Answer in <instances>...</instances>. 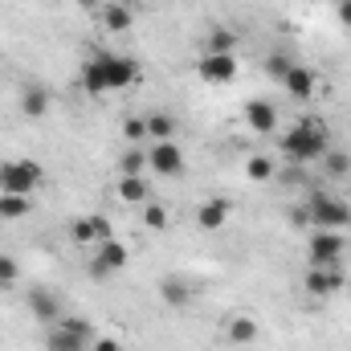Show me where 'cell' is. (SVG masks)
<instances>
[{
    "instance_id": "16",
    "label": "cell",
    "mask_w": 351,
    "mask_h": 351,
    "mask_svg": "<svg viewBox=\"0 0 351 351\" xmlns=\"http://www.w3.org/2000/svg\"><path fill=\"white\" fill-rule=\"evenodd\" d=\"M143 123H147V139H152V143L176 139V119L168 110H152V114H143Z\"/></svg>"
},
{
    "instance_id": "21",
    "label": "cell",
    "mask_w": 351,
    "mask_h": 351,
    "mask_svg": "<svg viewBox=\"0 0 351 351\" xmlns=\"http://www.w3.org/2000/svg\"><path fill=\"white\" fill-rule=\"evenodd\" d=\"M29 196H16V192H0V217L4 221H21V217H29Z\"/></svg>"
},
{
    "instance_id": "17",
    "label": "cell",
    "mask_w": 351,
    "mask_h": 351,
    "mask_svg": "<svg viewBox=\"0 0 351 351\" xmlns=\"http://www.w3.org/2000/svg\"><path fill=\"white\" fill-rule=\"evenodd\" d=\"M114 196H119L123 204H147V180H143V176H119Z\"/></svg>"
},
{
    "instance_id": "14",
    "label": "cell",
    "mask_w": 351,
    "mask_h": 351,
    "mask_svg": "<svg viewBox=\"0 0 351 351\" xmlns=\"http://www.w3.org/2000/svg\"><path fill=\"white\" fill-rule=\"evenodd\" d=\"M86 343L90 339H82L78 331H70V327H62V323L45 335V351H86Z\"/></svg>"
},
{
    "instance_id": "31",
    "label": "cell",
    "mask_w": 351,
    "mask_h": 351,
    "mask_svg": "<svg viewBox=\"0 0 351 351\" xmlns=\"http://www.w3.org/2000/svg\"><path fill=\"white\" fill-rule=\"evenodd\" d=\"M94 351H123L114 339H94Z\"/></svg>"
},
{
    "instance_id": "9",
    "label": "cell",
    "mask_w": 351,
    "mask_h": 351,
    "mask_svg": "<svg viewBox=\"0 0 351 351\" xmlns=\"http://www.w3.org/2000/svg\"><path fill=\"white\" fill-rule=\"evenodd\" d=\"M196 70H200V78H204V82L225 86V82H233V78H237V58H233V53H204Z\"/></svg>"
},
{
    "instance_id": "20",
    "label": "cell",
    "mask_w": 351,
    "mask_h": 351,
    "mask_svg": "<svg viewBox=\"0 0 351 351\" xmlns=\"http://www.w3.org/2000/svg\"><path fill=\"white\" fill-rule=\"evenodd\" d=\"M258 335H262V327H258L250 315H237V319L229 323V343H258Z\"/></svg>"
},
{
    "instance_id": "23",
    "label": "cell",
    "mask_w": 351,
    "mask_h": 351,
    "mask_svg": "<svg viewBox=\"0 0 351 351\" xmlns=\"http://www.w3.org/2000/svg\"><path fill=\"white\" fill-rule=\"evenodd\" d=\"M29 306H33L37 319H58V298L45 294V290H33V294H29Z\"/></svg>"
},
{
    "instance_id": "27",
    "label": "cell",
    "mask_w": 351,
    "mask_h": 351,
    "mask_svg": "<svg viewBox=\"0 0 351 351\" xmlns=\"http://www.w3.org/2000/svg\"><path fill=\"white\" fill-rule=\"evenodd\" d=\"M265 70H269V78H278V82H286V74L294 70V62H290L286 53H269V62H265Z\"/></svg>"
},
{
    "instance_id": "24",
    "label": "cell",
    "mask_w": 351,
    "mask_h": 351,
    "mask_svg": "<svg viewBox=\"0 0 351 351\" xmlns=\"http://www.w3.org/2000/svg\"><path fill=\"white\" fill-rule=\"evenodd\" d=\"M143 168H147V152H143V147H131V152L119 160V176H143Z\"/></svg>"
},
{
    "instance_id": "30",
    "label": "cell",
    "mask_w": 351,
    "mask_h": 351,
    "mask_svg": "<svg viewBox=\"0 0 351 351\" xmlns=\"http://www.w3.org/2000/svg\"><path fill=\"white\" fill-rule=\"evenodd\" d=\"M335 12H339V21L351 29V0H335Z\"/></svg>"
},
{
    "instance_id": "13",
    "label": "cell",
    "mask_w": 351,
    "mask_h": 351,
    "mask_svg": "<svg viewBox=\"0 0 351 351\" xmlns=\"http://www.w3.org/2000/svg\"><path fill=\"white\" fill-rule=\"evenodd\" d=\"M160 298H164V306H176V311H184V306L192 302V286H188V282H180L176 274H168V278L160 282Z\"/></svg>"
},
{
    "instance_id": "4",
    "label": "cell",
    "mask_w": 351,
    "mask_h": 351,
    "mask_svg": "<svg viewBox=\"0 0 351 351\" xmlns=\"http://www.w3.org/2000/svg\"><path fill=\"white\" fill-rule=\"evenodd\" d=\"M37 184H41V164H33V160H12L0 168V192L29 196Z\"/></svg>"
},
{
    "instance_id": "19",
    "label": "cell",
    "mask_w": 351,
    "mask_h": 351,
    "mask_svg": "<svg viewBox=\"0 0 351 351\" xmlns=\"http://www.w3.org/2000/svg\"><path fill=\"white\" fill-rule=\"evenodd\" d=\"M241 45V37L233 29H208L204 33V53H233Z\"/></svg>"
},
{
    "instance_id": "10",
    "label": "cell",
    "mask_w": 351,
    "mask_h": 351,
    "mask_svg": "<svg viewBox=\"0 0 351 351\" xmlns=\"http://www.w3.org/2000/svg\"><path fill=\"white\" fill-rule=\"evenodd\" d=\"M245 123H250L254 135H274V127H278V110H274V102H265V98H250V102H245Z\"/></svg>"
},
{
    "instance_id": "5",
    "label": "cell",
    "mask_w": 351,
    "mask_h": 351,
    "mask_svg": "<svg viewBox=\"0 0 351 351\" xmlns=\"http://www.w3.org/2000/svg\"><path fill=\"white\" fill-rule=\"evenodd\" d=\"M343 250H348V241H343V233H335V229H315V233H311V241H306L311 265L343 262Z\"/></svg>"
},
{
    "instance_id": "18",
    "label": "cell",
    "mask_w": 351,
    "mask_h": 351,
    "mask_svg": "<svg viewBox=\"0 0 351 351\" xmlns=\"http://www.w3.org/2000/svg\"><path fill=\"white\" fill-rule=\"evenodd\" d=\"M102 25H106V33H127L135 25V12L127 4H106L102 8Z\"/></svg>"
},
{
    "instance_id": "11",
    "label": "cell",
    "mask_w": 351,
    "mask_h": 351,
    "mask_svg": "<svg viewBox=\"0 0 351 351\" xmlns=\"http://www.w3.org/2000/svg\"><path fill=\"white\" fill-rule=\"evenodd\" d=\"M229 213H233V204H229L225 196H213V200H204V204L196 208V225L208 229V233H217V229L229 221Z\"/></svg>"
},
{
    "instance_id": "2",
    "label": "cell",
    "mask_w": 351,
    "mask_h": 351,
    "mask_svg": "<svg viewBox=\"0 0 351 351\" xmlns=\"http://www.w3.org/2000/svg\"><path fill=\"white\" fill-rule=\"evenodd\" d=\"M282 152H286L294 164L323 160V156H327V131H323V123H298L294 131H286V135H282Z\"/></svg>"
},
{
    "instance_id": "8",
    "label": "cell",
    "mask_w": 351,
    "mask_h": 351,
    "mask_svg": "<svg viewBox=\"0 0 351 351\" xmlns=\"http://www.w3.org/2000/svg\"><path fill=\"white\" fill-rule=\"evenodd\" d=\"M127 258H131V254H127V245H123V241H114V237H110V241H102V245H98V258L90 262V278H98V282H102V278H110V274L127 269Z\"/></svg>"
},
{
    "instance_id": "15",
    "label": "cell",
    "mask_w": 351,
    "mask_h": 351,
    "mask_svg": "<svg viewBox=\"0 0 351 351\" xmlns=\"http://www.w3.org/2000/svg\"><path fill=\"white\" fill-rule=\"evenodd\" d=\"M282 86H286V94H290V98H298V102H302V98H311V94H315V70L294 66V70L286 74V82H282Z\"/></svg>"
},
{
    "instance_id": "3",
    "label": "cell",
    "mask_w": 351,
    "mask_h": 351,
    "mask_svg": "<svg viewBox=\"0 0 351 351\" xmlns=\"http://www.w3.org/2000/svg\"><path fill=\"white\" fill-rule=\"evenodd\" d=\"M302 208H306V213H298V221H311L315 229H335V233H343L351 225V208L343 200H335V196H311Z\"/></svg>"
},
{
    "instance_id": "32",
    "label": "cell",
    "mask_w": 351,
    "mask_h": 351,
    "mask_svg": "<svg viewBox=\"0 0 351 351\" xmlns=\"http://www.w3.org/2000/svg\"><path fill=\"white\" fill-rule=\"evenodd\" d=\"M82 8H102V0H78Z\"/></svg>"
},
{
    "instance_id": "28",
    "label": "cell",
    "mask_w": 351,
    "mask_h": 351,
    "mask_svg": "<svg viewBox=\"0 0 351 351\" xmlns=\"http://www.w3.org/2000/svg\"><path fill=\"white\" fill-rule=\"evenodd\" d=\"M323 160H327L331 176H351V156H343V152H327Z\"/></svg>"
},
{
    "instance_id": "22",
    "label": "cell",
    "mask_w": 351,
    "mask_h": 351,
    "mask_svg": "<svg viewBox=\"0 0 351 351\" xmlns=\"http://www.w3.org/2000/svg\"><path fill=\"white\" fill-rule=\"evenodd\" d=\"M245 176H250L254 184H265V180H274V176H278V168H274V160H269V156H250V160H245Z\"/></svg>"
},
{
    "instance_id": "7",
    "label": "cell",
    "mask_w": 351,
    "mask_h": 351,
    "mask_svg": "<svg viewBox=\"0 0 351 351\" xmlns=\"http://www.w3.org/2000/svg\"><path fill=\"white\" fill-rule=\"evenodd\" d=\"M147 168L156 176H168V180L184 176V152H180V143H176V139L152 143V147H147Z\"/></svg>"
},
{
    "instance_id": "26",
    "label": "cell",
    "mask_w": 351,
    "mask_h": 351,
    "mask_svg": "<svg viewBox=\"0 0 351 351\" xmlns=\"http://www.w3.org/2000/svg\"><path fill=\"white\" fill-rule=\"evenodd\" d=\"M123 135H127V143H131V147H143V139H147V123L135 114V119H127V123H123Z\"/></svg>"
},
{
    "instance_id": "1",
    "label": "cell",
    "mask_w": 351,
    "mask_h": 351,
    "mask_svg": "<svg viewBox=\"0 0 351 351\" xmlns=\"http://www.w3.org/2000/svg\"><path fill=\"white\" fill-rule=\"evenodd\" d=\"M135 78H139V62L135 58H123V53H94L90 62H82V70H78L82 90L94 94V98H102L110 90H127Z\"/></svg>"
},
{
    "instance_id": "29",
    "label": "cell",
    "mask_w": 351,
    "mask_h": 351,
    "mask_svg": "<svg viewBox=\"0 0 351 351\" xmlns=\"http://www.w3.org/2000/svg\"><path fill=\"white\" fill-rule=\"evenodd\" d=\"M16 274H21V269H16V262H12V258H4V254H0V286H4V282H12V278H16Z\"/></svg>"
},
{
    "instance_id": "25",
    "label": "cell",
    "mask_w": 351,
    "mask_h": 351,
    "mask_svg": "<svg viewBox=\"0 0 351 351\" xmlns=\"http://www.w3.org/2000/svg\"><path fill=\"white\" fill-rule=\"evenodd\" d=\"M143 225H147V229H156V233H160V229H168V208H164V204H156V200H147V204H143Z\"/></svg>"
},
{
    "instance_id": "12",
    "label": "cell",
    "mask_w": 351,
    "mask_h": 351,
    "mask_svg": "<svg viewBox=\"0 0 351 351\" xmlns=\"http://www.w3.org/2000/svg\"><path fill=\"white\" fill-rule=\"evenodd\" d=\"M49 90L41 86V82H29V86L21 90V110H25V119H45L49 114Z\"/></svg>"
},
{
    "instance_id": "6",
    "label": "cell",
    "mask_w": 351,
    "mask_h": 351,
    "mask_svg": "<svg viewBox=\"0 0 351 351\" xmlns=\"http://www.w3.org/2000/svg\"><path fill=\"white\" fill-rule=\"evenodd\" d=\"M343 262L335 265H311L306 269V294L311 298H331V294H339L343 290Z\"/></svg>"
}]
</instances>
